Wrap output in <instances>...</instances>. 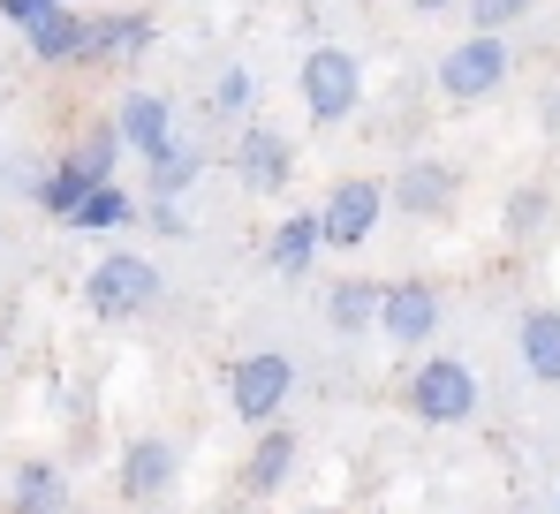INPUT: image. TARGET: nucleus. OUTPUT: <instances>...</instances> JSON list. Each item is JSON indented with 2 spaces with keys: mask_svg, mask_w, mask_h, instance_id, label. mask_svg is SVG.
I'll return each mask as SVG.
<instances>
[{
  "mask_svg": "<svg viewBox=\"0 0 560 514\" xmlns=\"http://www.w3.org/2000/svg\"><path fill=\"white\" fill-rule=\"evenodd\" d=\"M197 174H205V152L175 137V144L152 160V174H144V197H175V205H183L189 189H197Z\"/></svg>",
  "mask_w": 560,
  "mask_h": 514,
  "instance_id": "6ab92c4d",
  "label": "nucleus"
},
{
  "mask_svg": "<svg viewBox=\"0 0 560 514\" xmlns=\"http://www.w3.org/2000/svg\"><path fill=\"white\" fill-rule=\"evenodd\" d=\"M288 394H295V363H288L280 348H250V355H235V371H228V409H235L250 431L280 424Z\"/></svg>",
  "mask_w": 560,
  "mask_h": 514,
  "instance_id": "39448f33",
  "label": "nucleus"
},
{
  "mask_svg": "<svg viewBox=\"0 0 560 514\" xmlns=\"http://www.w3.org/2000/svg\"><path fill=\"white\" fill-rule=\"evenodd\" d=\"M440 98H455V106H477V98H492V91L515 77V54H508V38H492V31H469L455 38L447 54H440Z\"/></svg>",
  "mask_w": 560,
  "mask_h": 514,
  "instance_id": "20e7f679",
  "label": "nucleus"
},
{
  "mask_svg": "<svg viewBox=\"0 0 560 514\" xmlns=\"http://www.w3.org/2000/svg\"><path fill=\"white\" fill-rule=\"evenodd\" d=\"M546 220H553V197L530 182V189H515V197H508V220H500V227H508V243H538V235H546Z\"/></svg>",
  "mask_w": 560,
  "mask_h": 514,
  "instance_id": "4be33fe9",
  "label": "nucleus"
},
{
  "mask_svg": "<svg viewBox=\"0 0 560 514\" xmlns=\"http://www.w3.org/2000/svg\"><path fill=\"white\" fill-rule=\"evenodd\" d=\"M455 197H463V174L447 167V160H409V167L386 182V205H401L409 220H447Z\"/></svg>",
  "mask_w": 560,
  "mask_h": 514,
  "instance_id": "f8f14e48",
  "label": "nucleus"
},
{
  "mask_svg": "<svg viewBox=\"0 0 560 514\" xmlns=\"http://www.w3.org/2000/svg\"><path fill=\"white\" fill-rule=\"evenodd\" d=\"M137 212H144V220H152V227H160L167 243H189V212H183V205H175V197H144Z\"/></svg>",
  "mask_w": 560,
  "mask_h": 514,
  "instance_id": "a878e982",
  "label": "nucleus"
},
{
  "mask_svg": "<svg viewBox=\"0 0 560 514\" xmlns=\"http://www.w3.org/2000/svg\"><path fill=\"white\" fill-rule=\"evenodd\" d=\"M409 417L432 431H455L477 417V371L463 355H417L409 371Z\"/></svg>",
  "mask_w": 560,
  "mask_h": 514,
  "instance_id": "7ed1b4c3",
  "label": "nucleus"
},
{
  "mask_svg": "<svg viewBox=\"0 0 560 514\" xmlns=\"http://www.w3.org/2000/svg\"><path fill=\"white\" fill-rule=\"evenodd\" d=\"M295 91H303L311 129H341V121L364 106V61H357L349 46H311L303 69H295Z\"/></svg>",
  "mask_w": 560,
  "mask_h": 514,
  "instance_id": "f03ea898",
  "label": "nucleus"
},
{
  "mask_svg": "<svg viewBox=\"0 0 560 514\" xmlns=\"http://www.w3.org/2000/svg\"><path fill=\"white\" fill-rule=\"evenodd\" d=\"M84 23H92V15L54 8L38 31H23V38H31V61H46V69H84Z\"/></svg>",
  "mask_w": 560,
  "mask_h": 514,
  "instance_id": "dca6fc26",
  "label": "nucleus"
},
{
  "mask_svg": "<svg viewBox=\"0 0 560 514\" xmlns=\"http://www.w3.org/2000/svg\"><path fill=\"white\" fill-rule=\"evenodd\" d=\"M61 160H77V167L92 174V182H114V167H121V144H114V129L98 121V129H84V137L61 152Z\"/></svg>",
  "mask_w": 560,
  "mask_h": 514,
  "instance_id": "5701e85b",
  "label": "nucleus"
},
{
  "mask_svg": "<svg viewBox=\"0 0 560 514\" xmlns=\"http://www.w3.org/2000/svg\"><path fill=\"white\" fill-rule=\"evenodd\" d=\"M54 8H69V0H0V23H15V31H38Z\"/></svg>",
  "mask_w": 560,
  "mask_h": 514,
  "instance_id": "bb28decb",
  "label": "nucleus"
},
{
  "mask_svg": "<svg viewBox=\"0 0 560 514\" xmlns=\"http://www.w3.org/2000/svg\"><path fill=\"white\" fill-rule=\"evenodd\" d=\"M175 477H183V446H175L167 431H144V439H129V446H121V462H114V492H121L129 507H152V500H167V492H175Z\"/></svg>",
  "mask_w": 560,
  "mask_h": 514,
  "instance_id": "0eeeda50",
  "label": "nucleus"
},
{
  "mask_svg": "<svg viewBox=\"0 0 560 514\" xmlns=\"http://www.w3.org/2000/svg\"><path fill=\"white\" fill-rule=\"evenodd\" d=\"M326 318H334V334H372L378 326V280H334Z\"/></svg>",
  "mask_w": 560,
  "mask_h": 514,
  "instance_id": "aec40b11",
  "label": "nucleus"
},
{
  "mask_svg": "<svg viewBox=\"0 0 560 514\" xmlns=\"http://www.w3.org/2000/svg\"><path fill=\"white\" fill-rule=\"evenodd\" d=\"M318 250H326V235H318V212H288V220L273 227V243H266V265H273V272H288V280H303Z\"/></svg>",
  "mask_w": 560,
  "mask_h": 514,
  "instance_id": "f3484780",
  "label": "nucleus"
},
{
  "mask_svg": "<svg viewBox=\"0 0 560 514\" xmlns=\"http://www.w3.org/2000/svg\"><path fill=\"white\" fill-rule=\"evenodd\" d=\"M98 182L84 167H77V160H54V167H46V182H38V197H31V205H38V212H54V220H69V212H77V205H84V197H92Z\"/></svg>",
  "mask_w": 560,
  "mask_h": 514,
  "instance_id": "412c9836",
  "label": "nucleus"
},
{
  "mask_svg": "<svg viewBox=\"0 0 560 514\" xmlns=\"http://www.w3.org/2000/svg\"><path fill=\"white\" fill-rule=\"evenodd\" d=\"M538 0H469V23L477 31H492V38H508V23H523Z\"/></svg>",
  "mask_w": 560,
  "mask_h": 514,
  "instance_id": "393cba45",
  "label": "nucleus"
},
{
  "mask_svg": "<svg viewBox=\"0 0 560 514\" xmlns=\"http://www.w3.org/2000/svg\"><path fill=\"white\" fill-rule=\"evenodd\" d=\"M129 220H137V197H129L121 182H98L92 197L69 212V235H121Z\"/></svg>",
  "mask_w": 560,
  "mask_h": 514,
  "instance_id": "a211bd4d",
  "label": "nucleus"
},
{
  "mask_svg": "<svg viewBox=\"0 0 560 514\" xmlns=\"http://www.w3.org/2000/svg\"><path fill=\"white\" fill-rule=\"evenodd\" d=\"M409 8H417V15H440V8H455V0H409Z\"/></svg>",
  "mask_w": 560,
  "mask_h": 514,
  "instance_id": "cd10ccee",
  "label": "nucleus"
},
{
  "mask_svg": "<svg viewBox=\"0 0 560 514\" xmlns=\"http://www.w3.org/2000/svg\"><path fill=\"white\" fill-rule=\"evenodd\" d=\"M515 355H523V371H530L538 386H560V303L523 311V326H515Z\"/></svg>",
  "mask_w": 560,
  "mask_h": 514,
  "instance_id": "2eb2a0df",
  "label": "nucleus"
},
{
  "mask_svg": "<svg viewBox=\"0 0 560 514\" xmlns=\"http://www.w3.org/2000/svg\"><path fill=\"white\" fill-rule=\"evenodd\" d=\"M212 114H228V121H250L258 114V77L235 61V69H220V84H212Z\"/></svg>",
  "mask_w": 560,
  "mask_h": 514,
  "instance_id": "b1692460",
  "label": "nucleus"
},
{
  "mask_svg": "<svg viewBox=\"0 0 560 514\" xmlns=\"http://www.w3.org/2000/svg\"><path fill=\"white\" fill-rule=\"evenodd\" d=\"M235 174H243V189L280 197V189L295 182V144L280 137L273 121H243V137H235Z\"/></svg>",
  "mask_w": 560,
  "mask_h": 514,
  "instance_id": "9b49d317",
  "label": "nucleus"
},
{
  "mask_svg": "<svg viewBox=\"0 0 560 514\" xmlns=\"http://www.w3.org/2000/svg\"><path fill=\"white\" fill-rule=\"evenodd\" d=\"M160 46V23H152V8H106L84 23V69H106V61H137V54H152Z\"/></svg>",
  "mask_w": 560,
  "mask_h": 514,
  "instance_id": "9d476101",
  "label": "nucleus"
},
{
  "mask_svg": "<svg viewBox=\"0 0 560 514\" xmlns=\"http://www.w3.org/2000/svg\"><path fill=\"white\" fill-rule=\"evenodd\" d=\"M440 318H447V303H440L432 280H394V288H378V334L394 348H432Z\"/></svg>",
  "mask_w": 560,
  "mask_h": 514,
  "instance_id": "6e6552de",
  "label": "nucleus"
},
{
  "mask_svg": "<svg viewBox=\"0 0 560 514\" xmlns=\"http://www.w3.org/2000/svg\"><path fill=\"white\" fill-rule=\"evenodd\" d=\"M303 514H334V507H303Z\"/></svg>",
  "mask_w": 560,
  "mask_h": 514,
  "instance_id": "c85d7f7f",
  "label": "nucleus"
},
{
  "mask_svg": "<svg viewBox=\"0 0 560 514\" xmlns=\"http://www.w3.org/2000/svg\"><path fill=\"white\" fill-rule=\"evenodd\" d=\"M378 220H386V182H378V174H341V182L326 189V205H318L326 250H364L378 235Z\"/></svg>",
  "mask_w": 560,
  "mask_h": 514,
  "instance_id": "423d86ee",
  "label": "nucleus"
},
{
  "mask_svg": "<svg viewBox=\"0 0 560 514\" xmlns=\"http://www.w3.org/2000/svg\"><path fill=\"white\" fill-rule=\"evenodd\" d=\"M295 462H303V439L266 424L258 439H250V454H243V492H250V500H273L280 484L295 477Z\"/></svg>",
  "mask_w": 560,
  "mask_h": 514,
  "instance_id": "ddd939ff",
  "label": "nucleus"
},
{
  "mask_svg": "<svg viewBox=\"0 0 560 514\" xmlns=\"http://www.w3.org/2000/svg\"><path fill=\"white\" fill-rule=\"evenodd\" d=\"M106 129H114V144H121V152H137V160L152 167V160L175 144V98H160V91H121Z\"/></svg>",
  "mask_w": 560,
  "mask_h": 514,
  "instance_id": "1a4fd4ad",
  "label": "nucleus"
},
{
  "mask_svg": "<svg viewBox=\"0 0 560 514\" xmlns=\"http://www.w3.org/2000/svg\"><path fill=\"white\" fill-rule=\"evenodd\" d=\"M152 303H160V265L137 250H106L84 272V311L106 318V326H129V318H152Z\"/></svg>",
  "mask_w": 560,
  "mask_h": 514,
  "instance_id": "f257e3e1",
  "label": "nucleus"
},
{
  "mask_svg": "<svg viewBox=\"0 0 560 514\" xmlns=\"http://www.w3.org/2000/svg\"><path fill=\"white\" fill-rule=\"evenodd\" d=\"M69 507H77V492L54 462H15L8 469V514H69Z\"/></svg>",
  "mask_w": 560,
  "mask_h": 514,
  "instance_id": "4468645a",
  "label": "nucleus"
},
{
  "mask_svg": "<svg viewBox=\"0 0 560 514\" xmlns=\"http://www.w3.org/2000/svg\"><path fill=\"white\" fill-rule=\"evenodd\" d=\"M553 514H560V492H553Z\"/></svg>",
  "mask_w": 560,
  "mask_h": 514,
  "instance_id": "c756f323",
  "label": "nucleus"
}]
</instances>
